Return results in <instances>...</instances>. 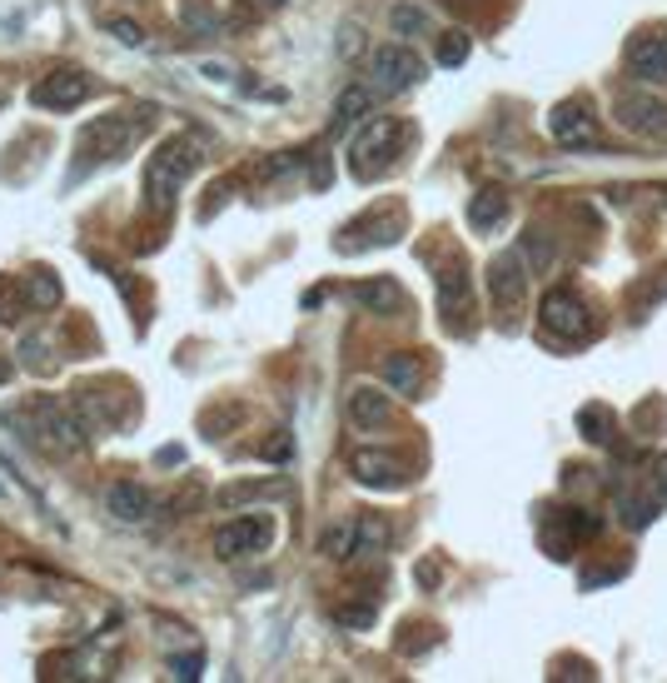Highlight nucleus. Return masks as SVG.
Here are the masks:
<instances>
[{
	"instance_id": "nucleus-1",
	"label": "nucleus",
	"mask_w": 667,
	"mask_h": 683,
	"mask_svg": "<svg viewBox=\"0 0 667 683\" xmlns=\"http://www.w3.org/2000/svg\"><path fill=\"white\" fill-rule=\"evenodd\" d=\"M205 160H210V141H205L199 130L170 135V141L150 155V166H145V205H150L155 215L170 210V205H175V190L185 185Z\"/></svg>"
},
{
	"instance_id": "nucleus-2",
	"label": "nucleus",
	"mask_w": 667,
	"mask_h": 683,
	"mask_svg": "<svg viewBox=\"0 0 667 683\" xmlns=\"http://www.w3.org/2000/svg\"><path fill=\"white\" fill-rule=\"evenodd\" d=\"M404 141H409V125H404V120H374V125L354 141V175L374 180L384 166H394V155L404 150Z\"/></svg>"
},
{
	"instance_id": "nucleus-3",
	"label": "nucleus",
	"mask_w": 667,
	"mask_h": 683,
	"mask_svg": "<svg viewBox=\"0 0 667 683\" xmlns=\"http://www.w3.org/2000/svg\"><path fill=\"white\" fill-rule=\"evenodd\" d=\"M36 419H40V444H46L50 454H81V449L90 444V425H85L75 410H65V404L40 400Z\"/></svg>"
},
{
	"instance_id": "nucleus-4",
	"label": "nucleus",
	"mask_w": 667,
	"mask_h": 683,
	"mask_svg": "<svg viewBox=\"0 0 667 683\" xmlns=\"http://www.w3.org/2000/svg\"><path fill=\"white\" fill-rule=\"evenodd\" d=\"M613 120H618L628 135H643V141H663L667 135V106L647 90H622L613 100Z\"/></svg>"
},
{
	"instance_id": "nucleus-5",
	"label": "nucleus",
	"mask_w": 667,
	"mask_h": 683,
	"mask_svg": "<svg viewBox=\"0 0 667 683\" xmlns=\"http://www.w3.org/2000/svg\"><path fill=\"white\" fill-rule=\"evenodd\" d=\"M270 539H274L270 514H245V519H230V524L214 529V554L220 559H245V554L270 549Z\"/></svg>"
},
{
	"instance_id": "nucleus-6",
	"label": "nucleus",
	"mask_w": 667,
	"mask_h": 683,
	"mask_svg": "<svg viewBox=\"0 0 667 683\" xmlns=\"http://www.w3.org/2000/svg\"><path fill=\"white\" fill-rule=\"evenodd\" d=\"M369 71H374V85L384 95H404L423 81V60L413 56L409 46H379L374 60H369Z\"/></svg>"
},
{
	"instance_id": "nucleus-7",
	"label": "nucleus",
	"mask_w": 667,
	"mask_h": 683,
	"mask_svg": "<svg viewBox=\"0 0 667 683\" xmlns=\"http://www.w3.org/2000/svg\"><path fill=\"white\" fill-rule=\"evenodd\" d=\"M539 319H543V330L558 334V340H583L588 334V305L573 295V290H548L539 305Z\"/></svg>"
},
{
	"instance_id": "nucleus-8",
	"label": "nucleus",
	"mask_w": 667,
	"mask_h": 683,
	"mask_svg": "<svg viewBox=\"0 0 667 683\" xmlns=\"http://www.w3.org/2000/svg\"><path fill=\"white\" fill-rule=\"evenodd\" d=\"M628 71L643 85H667V25L663 31H638L628 40Z\"/></svg>"
},
{
	"instance_id": "nucleus-9",
	"label": "nucleus",
	"mask_w": 667,
	"mask_h": 683,
	"mask_svg": "<svg viewBox=\"0 0 667 683\" xmlns=\"http://www.w3.org/2000/svg\"><path fill=\"white\" fill-rule=\"evenodd\" d=\"M30 100H36L40 110H75V106H85L90 100V75H81V71H50L46 81L30 90Z\"/></svg>"
},
{
	"instance_id": "nucleus-10",
	"label": "nucleus",
	"mask_w": 667,
	"mask_h": 683,
	"mask_svg": "<svg viewBox=\"0 0 667 683\" xmlns=\"http://www.w3.org/2000/svg\"><path fill=\"white\" fill-rule=\"evenodd\" d=\"M145 130V120L135 115H106L85 130V150H95V160H115V155L129 150V141Z\"/></svg>"
},
{
	"instance_id": "nucleus-11",
	"label": "nucleus",
	"mask_w": 667,
	"mask_h": 683,
	"mask_svg": "<svg viewBox=\"0 0 667 683\" xmlns=\"http://www.w3.org/2000/svg\"><path fill=\"white\" fill-rule=\"evenodd\" d=\"M523 284H528L523 255H514V249H508V255H498V259L489 265V295H493V305L504 309V315L523 305Z\"/></svg>"
},
{
	"instance_id": "nucleus-12",
	"label": "nucleus",
	"mask_w": 667,
	"mask_h": 683,
	"mask_svg": "<svg viewBox=\"0 0 667 683\" xmlns=\"http://www.w3.org/2000/svg\"><path fill=\"white\" fill-rule=\"evenodd\" d=\"M548 130H553V141L558 145H597V120L588 115L583 100H563V106H553Z\"/></svg>"
},
{
	"instance_id": "nucleus-13",
	"label": "nucleus",
	"mask_w": 667,
	"mask_h": 683,
	"mask_svg": "<svg viewBox=\"0 0 667 683\" xmlns=\"http://www.w3.org/2000/svg\"><path fill=\"white\" fill-rule=\"evenodd\" d=\"M349 469L363 489H398V484H404V464H398L394 454H384V449H359L349 460Z\"/></svg>"
},
{
	"instance_id": "nucleus-14",
	"label": "nucleus",
	"mask_w": 667,
	"mask_h": 683,
	"mask_svg": "<svg viewBox=\"0 0 667 683\" xmlns=\"http://www.w3.org/2000/svg\"><path fill=\"white\" fill-rule=\"evenodd\" d=\"M106 509L120 519V524H140V519H150V495H145L140 484H110L106 489Z\"/></svg>"
},
{
	"instance_id": "nucleus-15",
	"label": "nucleus",
	"mask_w": 667,
	"mask_h": 683,
	"mask_svg": "<svg viewBox=\"0 0 667 683\" xmlns=\"http://www.w3.org/2000/svg\"><path fill=\"white\" fill-rule=\"evenodd\" d=\"M379 375H384V385L394 389V394H419V385H423V365H419V354H409V350L388 354Z\"/></svg>"
},
{
	"instance_id": "nucleus-16",
	"label": "nucleus",
	"mask_w": 667,
	"mask_h": 683,
	"mask_svg": "<svg viewBox=\"0 0 667 683\" xmlns=\"http://www.w3.org/2000/svg\"><path fill=\"white\" fill-rule=\"evenodd\" d=\"M349 295H354V305L374 309V315H398V309H404V290H398L394 280H363V284H354Z\"/></svg>"
},
{
	"instance_id": "nucleus-17",
	"label": "nucleus",
	"mask_w": 667,
	"mask_h": 683,
	"mask_svg": "<svg viewBox=\"0 0 667 683\" xmlns=\"http://www.w3.org/2000/svg\"><path fill=\"white\" fill-rule=\"evenodd\" d=\"M349 419L359 429H379V425H388V394H379V389H369V385H359L349 394Z\"/></svg>"
},
{
	"instance_id": "nucleus-18",
	"label": "nucleus",
	"mask_w": 667,
	"mask_h": 683,
	"mask_svg": "<svg viewBox=\"0 0 667 683\" xmlns=\"http://www.w3.org/2000/svg\"><path fill=\"white\" fill-rule=\"evenodd\" d=\"M369 110H374V95L363 90V85H349V90H344L339 100H334V120H329V130H334V135H339V130L359 125V120L369 115Z\"/></svg>"
},
{
	"instance_id": "nucleus-19",
	"label": "nucleus",
	"mask_w": 667,
	"mask_h": 683,
	"mask_svg": "<svg viewBox=\"0 0 667 683\" xmlns=\"http://www.w3.org/2000/svg\"><path fill=\"white\" fill-rule=\"evenodd\" d=\"M439 305H444L448 319L469 309V275H464V265H448V270H439Z\"/></svg>"
},
{
	"instance_id": "nucleus-20",
	"label": "nucleus",
	"mask_w": 667,
	"mask_h": 683,
	"mask_svg": "<svg viewBox=\"0 0 667 683\" xmlns=\"http://www.w3.org/2000/svg\"><path fill=\"white\" fill-rule=\"evenodd\" d=\"M508 215V195L504 190H479L469 200V224L473 230H493V224H504Z\"/></svg>"
},
{
	"instance_id": "nucleus-21",
	"label": "nucleus",
	"mask_w": 667,
	"mask_h": 683,
	"mask_svg": "<svg viewBox=\"0 0 667 683\" xmlns=\"http://www.w3.org/2000/svg\"><path fill=\"white\" fill-rule=\"evenodd\" d=\"M384 544H388V524H384V519H374V514L354 519V559L384 554Z\"/></svg>"
},
{
	"instance_id": "nucleus-22",
	"label": "nucleus",
	"mask_w": 667,
	"mask_h": 683,
	"mask_svg": "<svg viewBox=\"0 0 667 683\" xmlns=\"http://www.w3.org/2000/svg\"><path fill=\"white\" fill-rule=\"evenodd\" d=\"M657 514H663V495H622L618 499V519L628 529H647Z\"/></svg>"
},
{
	"instance_id": "nucleus-23",
	"label": "nucleus",
	"mask_w": 667,
	"mask_h": 683,
	"mask_svg": "<svg viewBox=\"0 0 667 683\" xmlns=\"http://www.w3.org/2000/svg\"><path fill=\"white\" fill-rule=\"evenodd\" d=\"M578 429H583L588 444H608L613 439V410L608 404H583V410H578Z\"/></svg>"
},
{
	"instance_id": "nucleus-24",
	"label": "nucleus",
	"mask_w": 667,
	"mask_h": 683,
	"mask_svg": "<svg viewBox=\"0 0 667 683\" xmlns=\"http://www.w3.org/2000/svg\"><path fill=\"white\" fill-rule=\"evenodd\" d=\"M553 259H558L553 240L543 235V230H528V235H523V265H528V270H533V275H548Z\"/></svg>"
},
{
	"instance_id": "nucleus-25",
	"label": "nucleus",
	"mask_w": 667,
	"mask_h": 683,
	"mask_svg": "<svg viewBox=\"0 0 667 683\" xmlns=\"http://www.w3.org/2000/svg\"><path fill=\"white\" fill-rule=\"evenodd\" d=\"M388 25H394V36H423V31H429V11H423V5H409V0H398L394 11H388Z\"/></svg>"
},
{
	"instance_id": "nucleus-26",
	"label": "nucleus",
	"mask_w": 667,
	"mask_h": 683,
	"mask_svg": "<svg viewBox=\"0 0 667 683\" xmlns=\"http://www.w3.org/2000/svg\"><path fill=\"white\" fill-rule=\"evenodd\" d=\"M25 290H30V300H36L40 309H50L60 300V280L50 270H30V275H25Z\"/></svg>"
},
{
	"instance_id": "nucleus-27",
	"label": "nucleus",
	"mask_w": 667,
	"mask_h": 683,
	"mask_svg": "<svg viewBox=\"0 0 667 683\" xmlns=\"http://www.w3.org/2000/svg\"><path fill=\"white\" fill-rule=\"evenodd\" d=\"M469 36H464V31H444V36H439V65H448V71H454V65H464V60H469Z\"/></svg>"
},
{
	"instance_id": "nucleus-28",
	"label": "nucleus",
	"mask_w": 667,
	"mask_h": 683,
	"mask_svg": "<svg viewBox=\"0 0 667 683\" xmlns=\"http://www.w3.org/2000/svg\"><path fill=\"white\" fill-rule=\"evenodd\" d=\"M180 21L195 31V36H214V11H210V0H185V11H180Z\"/></svg>"
},
{
	"instance_id": "nucleus-29",
	"label": "nucleus",
	"mask_w": 667,
	"mask_h": 683,
	"mask_svg": "<svg viewBox=\"0 0 667 683\" xmlns=\"http://www.w3.org/2000/svg\"><path fill=\"white\" fill-rule=\"evenodd\" d=\"M324 554L329 559H354V524H339V529L324 534Z\"/></svg>"
},
{
	"instance_id": "nucleus-30",
	"label": "nucleus",
	"mask_w": 667,
	"mask_h": 683,
	"mask_svg": "<svg viewBox=\"0 0 667 683\" xmlns=\"http://www.w3.org/2000/svg\"><path fill=\"white\" fill-rule=\"evenodd\" d=\"M170 669H175V679H199V669H205V654H199V648H195V654H180V659H170Z\"/></svg>"
},
{
	"instance_id": "nucleus-31",
	"label": "nucleus",
	"mask_w": 667,
	"mask_h": 683,
	"mask_svg": "<svg viewBox=\"0 0 667 683\" xmlns=\"http://www.w3.org/2000/svg\"><path fill=\"white\" fill-rule=\"evenodd\" d=\"M359 50H363V31H359V25H344V31H339V56L344 60H354V56H359Z\"/></svg>"
},
{
	"instance_id": "nucleus-32",
	"label": "nucleus",
	"mask_w": 667,
	"mask_h": 683,
	"mask_svg": "<svg viewBox=\"0 0 667 683\" xmlns=\"http://www.w3.org/2000/svg\"><path fill=\"white\" fill-rule=\"evenodd\" d=\"M110 31H115L120 40H125V46H145V31L135 21H110Z\"/></svg>"
},
{
	"instance_id": "nucleus-33",
	"label": "nucleus",
	"mask_w": 667,
	"mask_h": 683,
	"mask_svg": "<svg viewBox=\"0 0 667 683\" xmlns=\"http://www.w3.org/2000/svg\"><path fill=\"white\" fill-rule=\"evenodd\" d=\"M334 619H339V624H349V629H369V624H374V609H339Z\"/></svg>"
},
{
	"instance_id": "nucleus-34",
	"label": "nucleus",
	"mask_w": 667,
	"mask_h": 683,
	"mask_svg": "<svg viewBox=\"0 0 667 683\" xmlns=\"http://www.w3.org/2000/svg\"><path fill=\"white\" fill-rule=\"evenodd\" d=\"M264 460H289V435H280L270 449H264Z\"/></svg>"
},
{
	"instance_id": "nucleus-35",
	"label": "nucleus",
	"mask_w": 667,
	"mask_h": 683,
	"mask_svg": "<svg viewBox=\"0 0 667 683\" xmlns=\"http://www.w3.org/2000/svg\"><path fill=\"white\" fill-rule=\"evenodd\" d=\"M40 350H46V334H30V340H25V354H30V359H40Z\"/></svg>"
},
{
	"instance_id": "nucleus-36",
	"label": "nucleus",
	"mask_w": 667,
	"mask_h": 683,
	"mask_svg": "<svg viewBox=\"0 0 667 683\" xmlns=\"http://www.w3.org/2000/svg\"><path fill=\"white\" fill-rule=\"evenodd\" d=\"M255 5H259V11H280L284 0H255Z\"/></svg>"
},
{
	"instance_id": "nucleus-37",
	"label": "nucleus",
	"mask_w": 667,
	"mask_h": 683,
	"mask_svg": "<svg viewBox=\"0 0 667 683\" xmlns=\"http://www.w3.org/2000/svg\"><path fill=\"white\" fill-rule=\"evenodd\" d=\"M5 375H11V365H5V359H0V385H5Z\"/></svg>"
},
{
	"instance_id": "nucleus-38",
	"label": "nucleus",
	"mask_w": 667,
	"mask_h": 683,
	"mask_svg": "<svg viewBox=\"0 0 667 683\" xmlns=\"http://www.w3.org/2000/svg\"><path fill=\"white\" fill-rule=\"evenodd\" d=\"M0 106H5V95H0Z\"/></svg>"
}]
</instances>
